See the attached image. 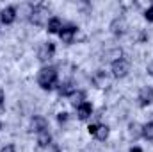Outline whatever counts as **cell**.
Returning <instances> with one entry per match:
<instances>
[{
    "label": "cell",
    "mask_w": 153,
    "mask_h": 152,
    "mask_svg": "<svg viewBox=\"0 0 153 152\" xmlns=\"http://www.w3.org/2000/svg\"><path fill=\"white\" fill-rule=\"evenodd\" d=\"M57 68L55 66H50V65H45L41 70L38 72V86L45 91H50L57 86Z\"/></svg>",
    "instance_id": "obj_1"
},
{
    "label": "cell",
    "mask_w": 153,
    "mask_h": 152,
    "mask_svg": "<svg viewBox=\"0 0 153 152\" xmlns=\"http://www.w3.org/2000/svg\"><path fill=\"white\" fill-rule=\"evenodd\" d=\"M130 61L126 57H119V59H114L112 65H111V72L116 79H123L130 74Z\"/></svg>",
    "instance_id": "obj_2"
},
{
    "label": "cell",
    "mask_w": 153,
    "mask_h": 152,
    "mask_svg": "<svg viewBox=\"0 0 153 152\" xmlns=\"http://www.w3.org/2000/svg\"><path fill=\"white\" fill-rule=\"evenodd\" d=\"M48 9L45 7V5H36L32 11H30V16H29V20H30V23H34V25H46L48 23Z\"/></svg>",
    "instance_id": "obj_3"
},
{
    "label": "cell",
    "mask_w": 153,
    "mask_h": 152,
    "mask_svg": "<svg viewBox=\"0 0 153 152\" xmlns=\"http://www.w3.org/2000/svg\"><path fill=\"white\" fill-rule=\"evenodd\" d=\"M87 132H89L91 136H94L96 140L103 141V140H107V138H109L111 129H109L105 123H91V125L87 127Z\"/></svg>",
    "instance_id": "obj_4"
},
{
    "label": "cell",
    "mask_w": 153,
    "mask_h": 152,
    "mask_svg": "<svg viewBox=\"0 0 153 152\" xmlns=\"http://www.w3.org/2000/svg\"><path fill=\"white\" fill-rule=\"evenodd\" d=\"M53 54H55V45H53L52 41L43 43L38 50V59L41 63H46V61H50V59L53 57Z\"/></svg>",
    "instance_id": "obj_5"
},
{
    "label": "cell",
    "mask_w": 153,
    "mask_h": 152,
    "mask_svg": "<svg viewBox=\"0 0 153 152\" xmlns=\"http://www.w3.org/2000/svg\"><path fill=\"white\" fill-rule=\"evenodd\" d=\"M137 100H139V106L141 108H148L153 102V88L152 86H144L139 90V95H137Z\"/></svg>",
    "instance_id": "obj_6"
},
{
    "label": "cell",
    "mask_w": 153,
    "mask_h": 152,
    "mask_svg": "<svg viewBox=\"0 0 153 152\" xmlns=\"http://www.w3.org/2000/svg\"><path fill=\"white\" fill-rule=\"evenodd\" d=\"M76 32H78V27H75V25H64V27L61 29V32H59V38L62 39V43L70 45V43L75 41Z\"/></svg>",
    "instance_id": "obj_7"
},
{
    "label": "cell",
    "mask_w": 153,
    "mask_h": 152,
    "mask_svg": "<svg viewBox=\"0 0 153 152\" xmlns=\"http://www.w3.org/2000/svg\"><path fill=\"white\" fill-rule=\"evenodd\" d=\"M30 131L36 132V134L43 132V131H48V120L45 116H41V114H36L30 120Z\"/></svg>",
    "instance_id": "obj_8"
},
{
    "label": "cell",
    "mask_w": 153,
    "mask_h": 152,
    "mask_svg": "<svg viewBox=\"0 0 153 152\" xmlns=\"http://www.w3.org/2000/svg\"><path fill=\"white\" fill-rule=\"evenodd\" d=\"M14 20H16V7L7 5L0 11V22L4 25H11V23H14Z\"/></svg>",
    "instance_id": "obj_9"
},
{
    "label": "cell",
    "mask_w": 153,
    "mask_h": 152,
    "mask_svg": "<svg viewBox=\"0 0 153 152\" xmlns=\"http://www.w3.org/2000/svg\"><path fill=\"white\" fill-rule=\"evenodd\" d=\"M91 82L96 86V88H105V84H109V75H107V72H103V70H96L93 77H91Z\"/></svg>",
    "instance_id": "obj_10"
},
{
    "label": "cell",
    "mask_w": 153,
    "mask_h": 152,
    "mask_svg": "<svg viewBox=\"0 0 153 152\" xmlns=\"http://www.w3.org/2000/svg\"><path fill=\"white\" fill-rule=\"evenodd\" d=\"M57 91H59L61 97H68V99H70V97L76 91V88L73 86L71 81H66V82H61V84L57 86Z\"/></svg>",
    "instance_id": "obj_11"
},
{
    "label": "cell",
    "mask_w": 153,
    "mask_h": 152,
    "mask_svg": "<svg viewBox=\"0 0 153 152\" xmlns=\"http://www.w3.org/2000/svg\"><path fill=\"white\" fill-rule=\"evenodd\" d=\"M111 31H112V34H116V36L125 34V31H126V20H125L123 16L116 18L114 22L111 23Z\"/></svg>",
    "instance_id": "obj_12"
},
{
    "label": "cell",
    "mask_w": 153,
    "mask_h": 152,
    "mask_svg": "<svg viewBox=\"0 0 153 152\" xmlns=\"http://www.w3.org/2000/svg\"><path fill=\"white\" fill-rule=\"evenodd\" d=\"M91 114H93V106L89 104V102H84V104H80L78 108H76V116H78V120H87V118H91Z\"/></svg>",
    "instance_id": "obj_13"
},
{
    "label": "cell",
    "mask_w": 153,
    "mask_h": 152,
    "mask_svg": "<svg viewBox=\"0 0 153 152\" xmlns=\"http://www.w3.org/2000/svg\"><path fill=\"white\" fill-rule=\"evenodd\" d=\"M62 27H64V25H62L61 18H57V16H52V18L48 20V23H46V31H48L50 34H59Z\"/></svg>",
    "instance_id": "obj_14"
},
{
    "label": "cell",
    "mask_w": 153,
    "mask_h": 152,
    "mask_svg": "<svg viewBox=\"0 0 153 152\" xmlns=\"http://www.w3.org/2000/svg\"><path fill=\"white\" fill-rule=\"evenodd\" d=\"M38 145L41 149H46V147L52 145V134H50L48 131H43V132L38 134Z\"/></svg>",
    "instance_id": "obj_15"
},
{
    "label": "cell",
    "mask_w": 153,
    "mask_h": 152,
    "mask_svg": "<svg viewBox=\"0 0 153 152\" xmlns=\"http://www.w3.org/2000/svg\"><path fill=\"white\" fill-rule=\"evenodd\" d=\"M70 102H71L75 108H78L80 104H84V102H85V93H84L82 90H76L75 93L70 97Z\"/></svg>",
    "instance_id": "obj_16"
},
{
    "label": "cell",
    "mask_w": 153,
    "mask_h": 152,
    "mask_svg": "<svg viewBox=\"0 0 153 152\" xmlns=\"http://www.w3.org/2000/svg\"><path fill=\"white\" fill-rule=\"evenodd\" d=\"M141 136H143L144 140H148V141H153V122H148V123L143 125Z\"/></svg>",
    "instance_id": "obj_17"
},
{
    "label": "cell",
    "mask_w": 153,
    "mask_h": 152,
    "mask_svg": "<svg viewBox=\"0 0 153 152\" xmlns=\"http://www.w3.org/2000/svg\"><path fill=\"white\" fill-rule=\"evenodd\" d=\"M141 129H143V125H139V123H130V134L134 136V138H139L141 136Z\"/></svg>",
    "instance_id": "obj_18"
},
{
    "label": "cell",
    "mask_w": 153,
    "mask_h": 152,
    "mask_svg": "<svg viewBox=\"0 0 153 152\" xmlns=\"http://www.w3.org/2000/svg\"><path fill=\"white\" fill-rule=\"evenodd\" d=\"M0 152H16V145L14 143H7V145H4Z\"/></svg>",
    "instance_id": "obj_19"
},
{
    "label": "cell",
    "mask_w": 153,
    "mask_h": 152,
    "mask_svg": "<svg viewBox=\"0 0 153 152\" xmlns=\"http://www.w3.org/2000/svg\"><path fill=\"white\" fill-rule=\"evenodd\" d=\"M144 18H146L148 22H153V4L146 9V11H144Z\"/></svg>",
    "instance_id": "obj_20"
},
{
    "label": "cell",
    "mask_w": 153,
    "mask_h": 152,
    "mask_svg": "<svg viewBox=\"0 0 153 152\" xmlns=\"http://www.w3.org/2000/svg\"><path fill=\"white\" fill-rule=\"evenodd\" d=\"M68 118H70V114L66 113V111H61V113L57 114V120H59V123H64V122H68Z\"/></svg>",
    "instance_id": "obj_21"
},
{
    "label": "cell",
    "mask_w": 153,
    "mask_h": 152,
    "mask_svg": "<svg viewBox=\"0 0 153 152\" xmlns=\"http://www.w3.org/2000/svg\"><path fill=\"white\" fill-rule=\"evenodd\" d=\"M4 100H5V93H4V90L0 88V106L4 104Z\"/></svg>",
    "instance_id": "obj_22"
},
{
    "label": "cell",
    "mask_w": 153,
    "mask_h": 152,
    "mask_svg": "<svg viewBox=\"0 0 153 152\" xmlns=\"http://www.w3.org/2000/svg\"><path fill=\"white\" fill-rule=\"evenodd\" d=\"M148 74L153 77V63H150V65H148Z\"/></svg>",
    "instance_id": "obj_23"
},
{
    "label": "cell",
    "mask_w": 153,
    "mask_h": 152,
    "mask_svg": "<svg viewBox=\"0 0 153 152\" xmlns=\"http://www.w3.org/2000/svg\"><path fill=\"white\" fill-rule=\"evenodd\" d=\"M130 152H143V149H141V147H132Z\"/></svg>",
    "instance_id": "obj_24"
},
{
    "label": "cell",
    "mask_w": 153,
    "mask_h": 152,
    "mask_svg": "<svg viewBox=\"0 0 153 152\" xmlns=\"http://www.w3.org/2000/svg\"><path fill=\"white\" fill-rule=\"evenodd\" d=\"M0 131H2V122H0Z\"/></svg>",
    "instance_id": "obj_25"
}]
</instances>
